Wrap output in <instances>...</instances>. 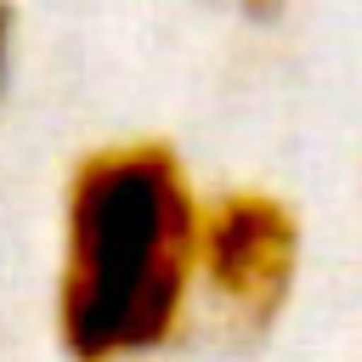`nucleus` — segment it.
<instances>
[{"label": "nucleus", "mask_w": 362, "mask_h": 362, "mask_svg": "<svg viewBox=\"0 0 362 362\" xmlns=\"http://www.w3.org/2000/svg\"><path fill=\"white\" fill-rule=\"evenodd\" d=\"M6 79H11V6L0 0V96H6Z\"/></svg>", "instance_id": "nucleus-3"}, {"label": "nucleus", "mask_w": 362, "mask_h": 362, "mask_svg": "<svg viewBox=\"0 0 362 362\" xmlns=\"http://www.w3.org/2000/svg\"><path fill=\"white\" fill-rule=\"evenodd\" d=\"M198 187L164 141L85 153L62 192L57 339L74 362L170 351L198 311Z\"/></svg>", "instance_id": "nucleus-1"}, {"label": "nucleus", "mask_w": 362, "mask_h": 362, "mask_svg": "<svg viewBox=\"0 0 362 362\" xmlns=\"http://www.w3.org/2000/svg\"><path fill=\"white\" fill-rule=\"evenodd\" d=\"M300 277V221L260 187H232L198 209V305L232 334H266Z\"/></svg>", "instance_id": "nucleus-2"}]
</instances>
